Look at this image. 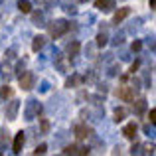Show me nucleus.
I'll return each instance as SVG.
<instances>
[{
  "instance_id": "nucleus-1",
  "label": "nucleus",
  "mask_w": 156,
  "mask_h": 156,
  "mask_svg": "<svg viewBox=\"0 0 156 156\" xmlns=\"http://www.w3.org/2000/svg\"><path fill=\"white\" fill-rule=\"evenodd\" d=\"M67 24L63 22V20H57V22H51L50 24V36H53V38H59L61 34H65L67 32Z\"/></svg>"
},
{
  "instance_id": "nucleus-2",
  "label": "nucleus",
  "mask_w": 156,
  "mask_h": 156,
  "mask_svg": "<svg viewBox=\"0 0 156 156\" xmlns=\"http://www.w3.org/2000/svg\"><path fill=\"white\" fill-rule=\"evenodd\" d=\"M34 81H36L34 73H32V71H24V75L20 77V87H22L24 91H28V89L34 87Z\"/></svg>"
},
{
  "instance_id": "nucleus-3",
  "label": "nucleus",
  "mask_w": 156,
  "mask_h": 156,
  "mask_svg": "<svg viewBox=\"0 0 156 156\" xmlns=\"http://www.w3.org/2000/svg\"><path fill=\"white\" fill-rule=\"evenodd\" d=\"M117 95H119V99H122V101H133L134 99V93H133V87H119V91H117Z\"/></svg>"
},
{
  "instance_id": "nucleus-4",
  "label": "nucleus",
  "mask_w": 156,
  "mask_h": 156,
  "mask_svg": "<svg viewBox=\"0 0 156 156\" xmlns=\"http://www.w3.org/2000/svg\"><path fill=\"white\" fill-rule=\"evenodd\" d=\"M91 133H93V130L89 129V126H85V125H77V126H75V138H77V140H83V138H87Z\"/></svg>"
},
{
  "instance_id": "nucleus-5",
  "label": "nucleus",
  "mask_w": 156,
  "mask_h": 156,
  "mask_svg": "<svg viewBox=\"0 0 156 156\" xmlns=\"http://www.w3.org/2000/svg\"><path fill=\"white\" fill-rule=\"evenodd\" d=\"M63 154H89V148H87V146H81V148H79V146H75V144H71V146H65V148H63Z\"/></svg>"
},
{
  "instance_id": "nucleus-6",
  "label": "nucleus",
  "mask_w": 156,
  "mask_h": 156,
  "mask_svg": "<svg viewBox=\"0 0 156 156\" xmlns=\"http://www.w3.org/2000/svg\"><path fill=\"white\" fill-rule=\"evenodd\" d=\"M24 142H26V136H24V133H18V134H16V138H14V144H12V150H14L16 154H20V152H22Z\"/></svg>"
},
{
  "instance_id": "nucleus-7",
  "label": "nucleus",
  "mask_w": 156,
  "mask_h": 156,
  "mask_svg": "<svg viewBox=\"0 0 156 156\" xmlns=\"http://www.w3.org/2000/svg\"><path fill=\"white\" fill-rule=\"evenodd\" d=\"M136 133H138V126H136V122H129V125L122 129V134H125L126 138H134L136 136Z\"/></svg>"
},
{
  "instance_id": "nucleus-8",
  "label": "nucleus",
  "mask_w": 156,
  "mask_h": 156,
  "mask_svg": "<svg viewBox=\"0 0 156 156\" xmlns=\"http://www.w3.org/2000/svg\"><path fill=\"white\" fill-rule=\"evenodd\" d=\"M129 14H130V8H119V10L115 12V16H113V22H115V24L122 22V20H125Z\"/></svg>"
},
{
  "instance_id": "nucleus-9",
  "label": "nucleus",
  "mask_w": 156,
  "mask_h": 156,
  "mask_svg": "<svg viewBox=\"0 0 156 156\" xmlns=\"http://www.w3.org/2000/svg\"><path fill=\"white\" fill-rule=\"evenodd\" d=\"M113 6H115L113 0H97V2H95V8H99V10H103V12L113 10Z\"/></svg>"
},
{
  "instance_id": "nucleus-10",
  "label": "nucleus",
  "mask_w": 156,
  "mask_h": 156,
  "mask_svg": "<svg viewBox=\"0 0 156 156\" xmlns=\"http://www.w3.org/2000/svg\"><path fill=\"white\" fill-rule=\"evenodd\" d=\"M44 46H46V38H44V36H36L34 42H32V50H34V51H40Z\"/></svg>"
},
{
  "instance_id": "nucleus-11",
  "label": "nucleus",
  "mask_w": 156,
  "mask_h": 156,
  "mask_svg": "<svg viewBox=\"0 0 156 156\" xmlns=\"http://www.w3.org/2000/svg\"><path fill=\"white\" fill-rule=\"evenodd\" d=\"M18 8H20V12H24V14H30V12H32V4L28 2V0H20Z\"/></svg>"
},
{
  "instance_id": "nucleus-12",
  "label": "nucleus",
  "mask_w": 156,
  "mask_h": 156,
  "mask_svg": "<svg viewBox=\"0 0 156 156\" xmlns=\"http://www.w3.org/2000/svg\"><path fill=\"white\" fill-rule=\"evenodd\" d=\"M125 117H126V109H122V107H121V109L115 111V121H117V122H121Z\"/></svg>"
},
{
  "instance_id": "nucleus-13",
  "label": "nucleus",
  "mask_w": 156,
  "mask_h": 156,
  "mask_svg": "<svg viewBox=\"0 0 156 156\" xmlns=\"http://www.w3.org/2000/svg\"><path fill=\"white\" fill-rule=\"evenodd\" d=\"M97 46H99V48L107 46V36L105 34H99V36H97Z\"/></svg>"
},
{
  "instance_id": "nucleus-14",
  "label": "nucleus",
  "mask_w": 156,
  "mask_h": 156,
  "mask_svg": "<svg viewBox=\"0 0 156 156\" xmlns=\"http://www.w3.org/2000/svg\"><path fill=\"white\" fill-rule=\"evenodd\" d=\"M0 95H2V97H4V99H8V97H10V95H12V89H10V87H8V85H4V87H2V91H0Z\"/></svg>"
},
{
  "instance_id": "nucleus-15",
  "label": "nucleus",
  "mask_w": 156,
  "mask_h": 156,
  "mask_svg": "<svg viewBox=\"0 0 156 156\" xmlns=\"http://www.w3.org/2000/svg\"><path fill=\"white\" fill-rule=\"evenodd\" d=\"M77 51H79V44H77V42H73L71 46H69V55H75Z\"/></svg>"
},
{
  "instance_id": "nucleus-16",
  "label": "nucleus",
  "mask_w": 156,
  "mask_h": 156,
  "mask_svg": "<svg viewBox=\"0 0 156 156\" xmlns=\"http://www.w3.org/2000/svg\"><path fill=\"white\" fill-rule=\"evenodd\" d=\"M46 150H48V146H46V144H40L38 148L34 150V154H44V152H46Z\"/></svg>"
},
{
  "instance_id": "nucleus-17",
  "label": "nucleus",
  "mask_w": 156,
  "mask_h": 156,
  "mask_svg": "<svg viewBox=\"0 0 156 156\" xmlns=\"http://www.w3.org/2000/svg\"><path fill=\"white\" fill-rule=\"evenodd\" d=\"M154 117H156V109H150V111H148V119H150V122H156V119H154Z\"/></svg>"
},
{
  "instance_id": "nucleus-18",
  "label": "nucleus",
  "mask_w": 156,
  "mask_h": 156,
  "mask_svg": "<svg viewBox=\"0 0 156 156\" xmlns=\"http://www.w3.org/2000/svg\"><path fill=\"white\" fill-rule=\"evenodd\" d=\"M79 81H81V77H77V75H75V77H73V79H69V81H67V87H71V85L79 83Z\"/></svg>"
},
{
  "instance_id": "nucleus-19",
  "label": "nucleus",
  "mask_w": 156,
  "mask_h": 156,
  "mask_svg": "<svg viewBox=\"0 0 156 156\" xmlns=\"http://www.w3.org/2000/svg\"><path fill=\"white\" fill-rule=\"evenodd\" d=\"M140 48H142V44H140V42H133V51H138Z\"/></svg>"
},
{
  "instance_id": "nucleus-20",
  "label": "nucleus",
  "mask_w": 156,
  "mask_h": 156,
  "mask_svg": "<svg viewBox=\"0 0 156 156\" xmlns=\"http://www.w3.org/2000/svg\"><path fill=\"white\" fill-rule=\"evenodd\" d=\"M142 109H144V101H138L136 103V113H140Z\"/></svg>"
},
{
  "instance_id": "nucleus-21",
  "label": "nucleus",
  "mask_w": 156,
  "mask_h": 156,
  "mask_svg": "<svg viewBox=\"0 0 156 156\" xmlns=\"http://www.w3.org/2000/svg\"><path fill=\"white\" fill-rule=\"evenodd\" d=\"M42 129H44V130H48V129H50V125H48V121H44V119H42Z\"/></svg>"
},
{
  "instance_id": "nucleus-22",
  "label": "nucleus",
  "mask_w": 156,
  "mask_h": 156,
  "mask_svg": "<svg viewBox=\"0 0 156 156\" xmlns=\"http://www.w3.org/2000/svg\"><path fill=\"white\" fill-rule=\"evenodd\" d=\"M148 2H150V8H154V0H148Z\"/></svg>"
},
{
  "instance_id": "nucleus-23",
  "label": "nucleus",
  "mask_w": 156,
  "mask_h": 156,
  "mask_svg": "<svg viewBox=\"0 0 156 156\" xmlns=\"http://www.w3.org/2000/svg\"><path fill=\"white\" fill-rule=\"evenodd\" d=\"M79 2H85V0H79Z\"/></svg>"
}]
</instances>
